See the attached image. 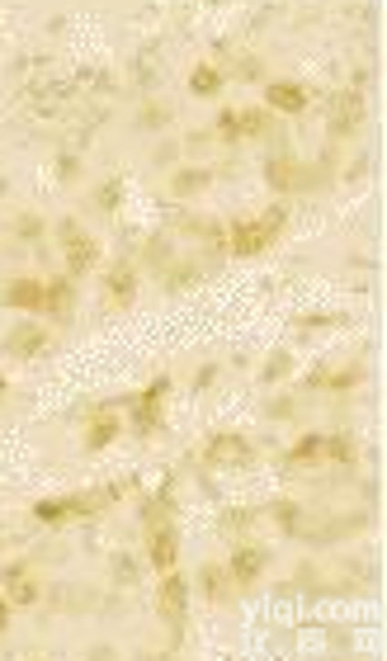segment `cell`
<instances>
[{
	"instance_id": "obj_10",
	"label": "cell",
	"mask_w": 387,
	"mask_h": 661,
	"mask_svg": "<svg viewBox=\"0 0 387 661\" xmlns=\"http://www.w3.org/2000/svg\"><path fill=\"white\" fill-rule=\"evenodd\" d=\"M265 100L274 109H284V114H302V109H308V90H302L298 80H274V86L265 90Z\"/></svg>"
},
{
	"instance_id": "obj_13",
	"label": "cell",
	"mask_w": 387,
	"mask_h": 661,
	"mask_svg": "<svg viewBox=\"0 0 387 661\" xmlns=\"http://www.w3.org/2000/svg\"><path fill=\"white\" fill-rule=\"evenodd\" d=\"M104 289H109V302H119V308H128L132 293H137V274H132L128 265H114V269H109V279H104Z\"/></svg>"
},
{
	"instance_id": "obj_11",
	"label": "cell",
	"mask_w": 387,
	"mask_h": 661,
	"mask_svg": "<svg viewBox=\"0 0 387 661\" xmlns=\"http://www.w3.org/2000/svg\"><path fill=\"white\" fill-rule=\"evenodd\" d=\"M114 435H119V416L109 406H95L90 411V425H86V445L90 449H104V445H114Z\"/></svg>"
},
{
	"instance_id": "obj_14",
	"label": "cell",
	"mask_w": 387,
	"mask_h": 661,
	"mask_svg": "<svg viewBox=\"0 0 387 661\" xmlns=\"http://www.w3.org/2000/svg\"><path fill=\"white\" fill-rule=\"evenodd\" d=\"M260 567H265L260 548H236V553H232V576H236L241 586H251L256 576H260Z\"/></svg>"
},
{
	"instance_id": "obj_21",
	"label": "cell",
	"mask_w": 387,
	"mask_h": 661,
	"mask_svg": "<svg viewBox=\"0 0 387 661\" xmlns=\"http://www.w3.org/2000/svg\"><path fill=\"white\" fill-rule=\"evenodd\" d=\"M317 454H321V439H317V435H308L302 445H293V463H312Z\"/></svg>"
},
{
	"instance_id": "obj_12",
	"label": "cell",
	"mask_w": 387,
	"mask_h": 661,
	"mask_svg": "<svg viewBox=\"0 0 387 661\" xmlns=\"http://www.w3.org/2000/svg\"><path fill=\"white\" fill-rule=\"evenodd\" d=\"M359 119H364V100H359V90L336 95V109H330V128H336V132H350Z\"/></svg>"
},
{
	"instance_id": "obj_4",
	"label": "cell",
	"mask_w": 387,
	"mask_h": 661,
	"mask_svg": "<svg viewBox=\"0 0 387 661\" xmlns=\"http://www.w3.org/2000/svg\"><path fill=\"white\" fill-rule=\"evenodd\" d=\"M62 251H67V265H71L76 274H86V269L95 265V256H99V246L80 232L76 223H62Z\"/></svg>"
},
{
	"instance_id": "obj_18",
	"label": "cell",
	"mask_w": 387,
	"mask_h": 661,
	"mask_svg": "<svg viewBox=\"0 0 387 661\" xmlns=\"http://www.w3.org/2000/svg\"><path fill=\"white\" fill-rule=\"evenodd\" d=\"M269 128V119L260 114V109H246V114H236V137H260Z\"/></svg>"
},
{
	"instance_id": "obj_8",
	"label": "cell",
	"mask_w": 387,
	"mask_h": 661,
	"mask_svg": "<svg viewBox=\"0 0 387 661\" xmlns=\"http://www.w3.org/2000/svg\"><path fill=\"white\" fill-rule=\"evenodd\" d=\"M5 302H10V308H24V312H47V284L19 279V284H10Z\"/></svg>"
},
{
	"instance_id": "obj_9",
	"label": "cell",
	"mask_w": 387,
	"mask_h": 661,
	"mask_svg": "<svg viewBox=\"0 0 387 661\" xmlns=\"http://www.w3.org/2000/svg\"><path fill=\"white\" fill-rule=\"evenodd\" d=\"M161 397H165V378H156L152 388L137 397V435H152L161 421Z\"/></svg>"
},
{
	"instance_id": "obj_7",
	"label": "cell",
	"mask_w": 387,
	"mask_h": 661,
	"mask_svg": "<svg viewBox=\"0 0 387 661\" xmlns=\"http://www.w3.org/2000/svg\"><path fill=\"white\" fill-rule=\"evenodd\" d=\"M5 595H10L15 604H34V600H38V576H34L29 562L5 567Z\"/></svg>"
},
{
	"instance_id": "obj_24",
	"label": "cell",
	"mask_w": 387,
	"mask_h": 661,
	"mask_svg": "<svg viewBox=\"0 0 387 661\" xmlns=\"http://www.w3.org/2000/svg\"><path fill=\"white\" fill-rule=\"evenodd\" d=\"M217 132H223L227 142H241V137H236V114H223V119H217Z\"/></svg>"
},
{
	"instance_id": "obj_1",
	"label": "cell",
	"mask_w": 387,
	"mask_h": 661,
	"mask_svg": "<svg viewBox=\"0 0 387 661\" xmlns=\"http://www.w3.org/2000/svg\"><path fill=\"white\" fill-rule=\"evenodd\" d=\"M284 208H269L265 217H251V223H241L236 232H232V256H260L265 246L284 232Z\"/></svg>"
},
{
	"instance_id": "obj_22",
	"label": "cell",
	"mask_w": 387,
	"mask_h": 661,
	"mask_svg": "<svg viewBox=\"0 0 387 661\" xmlns=\"http://www.w3.org/2000/svg\"><path fill=\"white\" fill-rule=\"evenodd\" d=\"M204 171H184V175H175V194H194V189H204Z\"/></svg>"
},
{
	"instance_id": "obj_5",
	"label": "cell",
	"mask_w": 387,
	"mask_h": 661,
	"mask_svg": "<svg viewBox=\"0 0 387 661\" xmlns=\"http://www.w3.org/2000/svg\"><path fill=\"white\" fill-rule=\"evenodd\" d=\"M184 604H189L184 582H180V576H165L161 591H156V610H161V619L171 624V628H180V624H184Z\"/></svg>"
},
{
	"instance_id": "obj_28",
	"label": "cell",
	"mask_w": 387,
	"mask_h": 661,
	"mask_svg": "<svg viewBox=\"0 0 387 661\" xmlns=\"http://www.w3.org/2000/svg\"><path fill=\"white\" fill-rule=\"evenodd\" d=\"M5 624H10V604L0 600V633H5Z\"/></svg>"
},
{
	"instance_id": "obj_17",
	"label": "cell",
	"mask_w": 387,
	"mask_h": 661,
	"mask_svg": "<svg viewBox=\"0 0 387 661\" xmlns=\"http://www.w3.org/2000/svg\"><path fill=\"white\" fill-rule=\"evenodd\" d=\"M199 582H204L208 600H227V591H232V582H227V567H217V562H208V567L199 572Z\"/></svg>"
},
{
	"instance_id": "obj_25",
	"label": "cell",
	"mask_w": 387,
	"mask_h": 661,
	"mask_svg": "<svg viewBox=\"0 0 387 661\" xmlns=\"http://www.w3.org/2000/svg\"><path fill=\"white\" fill-rule=\"evenodd\" d=\"M274 515H279L284 530H298V506H274Z\"/></svg>"
},
{
	"instance_id": "obj_3",
	"label": "cell",
	"mask_w": 387,
	"mask_h": 661,
	"mask_svg": "<svg viewBox=\"0 0 387 661\" xmlns=\"http://www.w3.org/2000/svg\"><path fill=\"white\" fill-rule=\"evenodd\" d=\"M204 458H208L213 467H241V463H251V445H246L241 435H213L208 449H204Z\"/></svg>"
},
{
	"instance_id": "obj_20",
	"label": "cell",
	"mask_w": 387,
	"mask_h": 661,
	"mask_svg": "<svg viewBox=\"0 0 387 661\" xmlns=\"http://www.w3.org/2000/svg\"><path fill=\"white\" fill-rule=\"evenodd\" d=\"M71 308V284L58 279V284H47V312H67Z\"/></svg>"
},
{
	"instance_id": "obj_23",
	"label": "cell",
	"mask_w": 387,
	"mask_h": 661,
	"mask_svg": "<svg viewBox=\"0 0 387 661\" xmlns=\"http://www.w3.org/2000/svg\"><path fill=\"white\" fill-rule=\"evenodd\" d=\"M95 199H99V208H119V204H123V184H119V180H114V184H104Z\"/></svg>"
},
{
	"instance_id": "obj_19",
	"label": "cell",
	"mask_w": 387,
	"mask_h": 661,
	"mask_svg": "<svg viewBox=\"0 0 387 661\" xmlns=\"http://www.w3.org/2000/svg\"><path fill=\"white\" fill-rule=\"evenodd\" d=\"M189 86H194V95H217V86H223V76H217L213 67H199L189 76Z\"/></svg>"
},
{
	"instance_id": "obj_16",
	"label": "cell",
	"mask_w": 387,
	"mask_h": 661,
	"mask_svg": "<svg viewBox=\"0 0 387 661\" xmlns=\"http://www.w3.org/2000/svg\"><path fill=\"white\" fill-rule=\"evenodd\" d=\"M47 350V336L38 326H15V336H10V354H43Z\"/></svg>"
},
{
	"instance_id": "obj_29",
	"label": "cell",
	"mask_w": 387,
	"mask_h": 661,
	"mask_svg": "<svg viewBox=\"0 0 387 661\" xmlns=\"http://www.w3.org/2000/svg\"><path fill=\"white\" fill-rule=\"evenodd\" d=\"M0 393H5V378H0Z\"/></svg>"
},
{
	"instance_id": "obj_27",
	"label": "cell",
	"mask_w": 387,
	"mask_h": 661,
	"mask_svg": "<svg viewBox=\"0 0 387 661\" xmlns=\"http://www.w3.org/2000/svg\"><path fill=\"white\" fill-rule=\"evenodd\" d=\"M43 223H34V217H19V236H38Z\"/></svg>"
},
{
	"instance_id": "obj_6",
	"label": "cell",
	"mask_w": 387,
	"mask_h": 661,
	"mask_svg": "<svg viewBox=\"0 0 387 661\" xmlns=\"http://www.w3.org/2000/svg\"><path fill=\"white\" fill-rule=\"evenodd\" d=\"M175 553H180V539H175V530H171V525H156V530H147V558H152V567H156V572H171V567H175Z\"/></svg>"
},
{
	"instance_id": "obj_15",
	"label": "cell",
	"mask_w": 387,
	"mask_h": 661,
	"mask_svg": "<svg viewBox=\"0 0 387 661\" xmlns=\"http://www.w3.org/2000/svg\"><path fill=\"white\" fill-rule=\"evenodd\" d=\"M265 175H269L274 189H293V184H302V165L288 161V156H279V161H269V165H265Z\"/></svg>"
},
{
	"instance_id": "obj_2",
	"label": "cell",
	"mask_w": 387,
	"mask_h": 661,
	"mask_svg": "<svg viewBox=\"0 0 387 661\" xmlns=\"http://www.w3.org/2000/svg\"><path fill=\"white\" fill-rule=\"evenodd\" d=\"M99 506H104L99 496H67V501H38V506H34V519H43V525H62V519L95 515Z\"/></svg>"
},
{
	"instance_id": "obj_26",
	"label": "cell",
	"mask_w": 387,
	"mask_h": 661,
	"mask_svg": "<svg viewBox=\"0 0 387 661\" xmlns=\"http://www.w3.org/2000/svg\"><path fill=\"white\" fill-rule=\"evenodd\" d=\"M284 364H288V354H274L269 369H265V378H279V373H284Z\"/></svg>"
}]
</instances>
